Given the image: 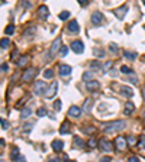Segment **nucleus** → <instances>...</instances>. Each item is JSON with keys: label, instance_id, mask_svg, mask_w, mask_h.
Masks as SVG:
<instances>
[{"label": "nucleus", "instance_id": "3", "mask_svg": "<svg viewBox=\"0 0 145 162\" xmlns=\"http://www.w3.org/2000/svg\"><path fill=\"white\" fill-rule=\"evenodd\" d=\"M38 74V69L36 68H26L22 74V80L23 81H29V80H34V77Z\"/></svg>", "mask_w": 145, "mask_h": 162}, {"label": "nucleus", "instance_id": "1", "mask_svg": "<svg viewBox=\"0 0 145 162\" xmlns=\"http://www.w3.org/2000/svg\"><path fill=\"white\" fill-rule=\"evenodd\" d=\"M126 126V122L124 120H115V122H110V123H105L103 125V132L105 133H115V132H119L125 129Z\"/></svg>", "mask_w": 145, "mask_h": 162}, {"label": "nucleus", "instance_id": "23", "mask_svg": "<svg viewBox=\"0 0 145 162\" xmlns=\"http://www.w3.org/2000/svg\"><path fill=\"white\" fill-rule=\"evenodd\" d=\"M91 106H93V103H91V100H90V99H87V100L84 101V106H83V109H84V111H90V110H91Z\"/></svg>", "mask_w": 145, "mask_h": 162}, {"label": "nucleus", "instance_id": "15", "mask_svg": "<svg viewBox=\"0 0 145 162\" xmlns=\"http://www.w3.org/2000/svg\"><path fill=\"white\" fill-rule=\"evenodd\" d=\"M51 146H52V149H54L55 152H61V151L64 149V142H62V141H52Z\"/></svg>", "mask_w": 145, "mask_h": 162}, {"label": "nucleus", "instance_id": "35", "mask_svg": "<svg viewBox=\"0 0 145 162\" xmlns=\"http://www.w3.org/2000/svg\"><path fill=\"white\" fill-rule=\"evenodd\" d=\"M52 75H54L52 69H45V71H44V77L45 78H52Z\"/></svg>", "mask_w": 145, "mask_h": 162}, {"label": "nucleus", "instance_id": "29", "mask_svg": "<svg viewBox=\"0 0 145 162\" xmlns=\"http://www.w3.org/2000/svg\"><path fill=\"white\" fill-rule=\"evenodd\" d=\"M28 59H29V57H22V58L17 61V67H23V65L28 62Z\"/></svg>", "mask_w": 145, "mask_h": 162}, {"label": "nucleus", "instance_id": "9", "mask_svg": "<svg viewBox=\"0 0 145 162\" xmlns=\"http://www.w3.org/2000/svg\"><path fill=\"white\" fill-rule=\"evenodd\" d=\"M80 114H81V109L77 107V106H71L68 109V116H70V117L77 119V117H80Z\"/></svg>", "mask_w": 145, "mask_h": 162}, {"label": "nucleus", "instance_id": "21", "mask_svg": "<svg viewBox=\"0 0 145 162\" xmlns=\"http://www.w3.org/2000/svg\"><path fill=\"white\" fill-rule=\"evenodd\" d=\"M29 116H31V109H29V107H25V109L22 110L20 117H22V119H26V117H29Z\"/></svg>", "mask_w": 145, "mask_h": 162}, {"label": "nucleus", "instance_id": "18", "mask_svg": "<svg viewBox=\"0 0 145 162\" xmlns=\"http://www.w3.org/2000/svg\"><path fill=\"white\" fill-rule=\"evenodd\" d=\"M48 15H50V12H48V7H46V6H41V7L38 9V16H39L41 19H46Z\"/></svg>", "mask_w": 145, "mask_h": 162}, {"label": "nucleus", "instance_id": "39", "mask_svg": "<svg viewBox=\"0 0 145 162\" xmlns=\"http://www.w3.org/2000/svg\"><path fill=\"white\" fill-rule=\"evenodd\" d=\"M90 148H96V145H97V142H96V139L94 137H90V141H89V143H87Z\"/></svg>", "mask_w": 145, "mask_h": 162}, {"label": "nucleus", "instance_id": "14", "mask_svg": "<svg viewBox=\"0 0 145 162\" xmlns=\"http://www.w3.org/2000/svg\"><path fill=\"white\" fill-rule=\"evenodd\" d=\"M134 111H135V106H134V103H132V101H128V103L125 104L124 114H126V116H131Z\"/></svg>", "mask_w": 145, "mask_h": 162}, {"label": "nucleus", "instance_id": "2", "mask_svg": "<svg viewBox=\"0 0 145 162\" xmlns=\"http://www.w3.org/2000/svg\"><path fill=\"white\" fill-rule=\"evenodd\" d=\"M45 91H46V84L44 81H36L34 85V93L36 96H45Z\"/></svg>", "mask_w": 145, "mask_h": 162}, {"label": "nucleus", "instance_id": "46", "mask_svg": "<svg viewBox=\"0 0 145 162\" xmlns=\"http://www.w3.org/2000/svg\"><path fill=\"white\" fill-rule=\"evenodd\" d=\"M129 161H131V162H139L138 156H131V158H129Z\"/></svg>", "mask_w": 145, "mask_h": 162}, {"label": "nucleus", "instance_id": "54", "mask_svg": "<svg viewBox=\"0 0 145 162\" xmlns=\"http://www.w3.org/2000/svg\"><path fill=\"white\" fill-rule=\"evenodd\" d=\"M144 97H145V91H144Z\"/></svg>", "mask_w": 145, "mask_h": 162}, {"label": "nucleus", "instance_id": "10", "mask_svg": "<svg viewBox=\"0 0 145 162\" xmlns=\"http://www.w3.org/2000/svg\"><path fill=\"white\" fill-rule=\"evenodd\" d=\"M99 146L103 152H110L112 151V143L107 141V139H100L99 141Z\"/></svg>", "mask_w": 145, "mask_h": 162}, {"label": "nucleus", "instance_id": "45", "mask_svg": "<svg viewBox=\"0 0 145 162\" xmlns=\"http://www.w3.org/2000/svg\"><path fill=\"white\" fill-rule=\"evenodd\" d=\"M2 127H3V129H7V127H9V123H7L5 119H2Z\"/></svg>", "mask_w": 145, "mask_h": 162}, {"label": "nucleus", "instance_id": "41", "mask_svg": "<svg viewBox=\"0 0 145 162\" xmlns=\"http://www.w3.org/2000/svg\"><path fill=\"white\" fill-rule=\"evenodd\" d=\"M54 109H55L57 111L61 110V100H55V101H54Z\"/></svg>", "mask_w": 145, "mask_h": 162}, {"label": "nucleus", "instance_id": "28", "mask_svg": "<svg viewBox=\"0 0 145 162\" xmlns=\"http://www.w3.org/2000/svg\"><path fill=\"white\" fill-rule=\"evenodd\" d=\"M138 148L142 151V149H145V136H141L139 137V141H138Z\"/></svg>", "mask_w": 145, "mask_h": 162}, {"label": "nucleus", "instance_id": "27", "mask_svg": "<svg viewBox=\"0 0 145 162\" xmlns=\"http://www.w3.org/2000/svg\"><path fill=\"white\" fill-rule=\"evenodd\" d=\"M70 15H71V13H70L68 10H64V12H61V13L58 15V17H60L61 20H65V19H68V17H70Z\"/></svg>", "mask_w": 145, "mask_h": 162}, {"label": "nucleus", "instance_id": "44", "mask_svg": "<svg viewBox=\"0 0 145 162\" xmlns=\"http://www.w3.org/2000/svg\"><path fill=\"white\" fill-rule=\"evenodd\" d=\"M2 71H3V73L9 71V65H7L6 62H3V64H2Z\"/></svg>", "mask_w": 145, "mask_h": 162}, {"label": "nucleus", "instance_id": "16", "mask_svg": "<svg viewBox=\"0 0 145 162\" xmlns=\"http://www.w3.org/2000/svg\"><path fill=\"white\" fill-rule=\"evenodd\" d=\"M71 71H72V69H71V67H70V65H61V67H60V75H61V77L70 75V74H71Z\"/></svg>", "mask_w": 145, "mask_h": 162}, {"label": "nucleus", "instance_id": "19", "mask_svg": "<svg viewBox=\"0 0 145 162\" xmlns=\"http://www.w3.org/2000/svg\"><path fill=\"white\" fill-rule=\"evenodd\" d=\"M10 159L12 161H25V158L23 156H20V153H19V149H13L12 151V153H10Z\"/></svg>", "mask_w": 145, "mask_h": 162}, {"label": "nucleus", "instance_id": "5", "mask_svg": "<svg viewBox=\"0 0 145 162\" xmlns=\"http://www.w3.org/2000/svg\"><path fill=\"white\" fill-rule=\"evenodd\" d=\"M128 145V141H126V137H122V136H117L115 139V146L117 151H124Z\"/></svg>", "mask_w": 145, "mask_h": 162}, {"label": "nucleus", "instance_id": "37", "mask_svg": "<svg viewBox=\"0 0 145 162\" xmlns=\"http://www.w3.org/2000/svg\"><path fill=\"white\" fill-rule=\"evenodd\" d=\"M91 77H93V74H91V73H84V74H83V80H84L86 83H87V81H90V80H91Z\"/></svg>", "mask_w": 145, "mask_h": 162}, {"label": "nucleus", "instance_id": "7", "mask_svg": "<svg viewBox=\"0 0 145 162\" xmlns=\"http://www.w3.org/2000/svg\"><path fill=\"white\" fill-rule=\"evenodd\" d=\"M71 49L76 54H81L84 51V45L81 41H74V42H71Z\"/></svg>", "mask_w": 145, "mask_h": 162}, {"label": "nucleus", "instance_id": "38", "mask_svg": "<svg viewBox=\"0 0 145 162\" xmlns=\"http://www.w3.org/2000/svg\"><path fill=\"white\" fill-rule=\"evenodd\" d=\"M81 130L84 133H94L96 132V127H81Z\"/></svg>", "mask_w": 145, "mask_h": 162}, {"label": "nucleus", "instance_id": "17", "mask_svg": "<svg viewBox=\"0 0 145 162\" xmlns=\"http://www.w3.org/2000/svg\"><path fill=\"white\" fill-rule=\"evenodd\" d=\"M68 31H70L71 33H77V32L80 31V26H79V23H77L76 20L70 22V23H68Z\"/></svg>", "mask_w": 145, "mask_h": 162}, {"label": "nucleus", "instance_id": "33", "mask_svg": "<svg viewBox=\"0 0 145 162\" xmlns=\"http://www.w3.org/2000/svg\"><path fill=\"white\" fill-rule=\"evenodd\" d=\"M9 45H10V41H9L7 38H3V39H2V49H6Z\"/></svg>", "mask_w": 145, "mask_h": 162}, {"label": "nucleus", "instance_id": "12", "mask_svg": "<svg viewBox=\"0 0 145 162\" xmlns=\"http://www.w3.org/2000/svg\"><path fill=\"white\" fill-rule=\"evenodd\" d=\"M120 94L122 96H125V97H128V99H131L132 96H134V90L131 88V87H128V85H122L120 87Z\"/></svg>", "mask_w": 145, "mask_h": 162}, {"label": "nucleus", "instance_id": "30", "mask_svg": "<svg viewBox=\"0 0 145 162\" xmlns=\"http://www.w3.org/2000/svg\"><path fill=\"white\" fill-rule=\"evenodd\" d=\"M93 54L97 57V58H102V57H105V51L103 49H93Z\"/></svg>", "mask_w": 145, "mask_h": 162}, {"label": "nucleus", "instance_id": "22", "mask_svg": "<svg viewBox=\"0 0 145 162\" xmlns=\"http://www.w3.org/2000/svg\"><path fill=\"white\" fill-rule=\"evenodd\" d=\"M124 55H125L128 59H131V61H134V59L136 58V52H131V51H125Z\"/></svg>", "mask_w": 145, "mask_h": 162}, {"label": "nucleus", "instance_id": "4", "mask_svg": "<svg viewBox=\"0 0 145 162\" xmlns=\"http://www.w3.org/2000/svg\"><path fill=\"white\" fill-rule=\"evenodd\" d=\"M60 48H61V36H58L54 42H52V45H51V48H50V58H54V55L57 54V51H60Z\"/></svg>", "mask_w": 145, "mask_h": 162}, {"label": "nucleus", "instance_id": "8", "mask_svg": "<svg viewBox=\"0 0 145 162\" xmlns=\"http://www.w3.org/2000/svg\"><path fill=\"white\" fill-rule=\"evenodd\" d=\"M102 20H103V15H102L100 12H94V13L91 15V23H93L94 26L102 25Z\"/></svg>", "mask_w": 145, "mask_h": 162}, {"label": "nucleus", "instance_id": "25", "mask_svg": "<svg viewBox=\"0 0 145 162\" xmlns=\"http://www.w3.org/2000/svg\"><path fill=\"white\" fill-rule=\"evenodd\" d=\"M120 73L122 74H132V68H129L126 65H122L120 67Z\"/></svg>", "mask_w": 145, "mask_h": 162}, {"label": "nucleus", "instance_id": "48", "mask_svg": "<svg viewBox=\"0 0 145 162\" xmlns=\"http://www.w3.org/2000/svg\"><path fill=\"white\" fill-rule=\"evenodd\" d=\"M16 55H17V49H15V51L12 52V59H16Z\"/></svg>", "mask_w": 145, "mask_h": 162}, {"label": "nucleus", "instance_id": "52", "mask_svg": "<svg viewBox=\"0 0 145 162\" xmlns=\"http://www.w3.org/2000/svg\"><path fill=\"white\" fill-rule=\"evenodd\" d=\"M144 119H145V110H144Z\"/></svg>", "mask_w": 145, "mask_h": 162}, {"label": "nucleus", "instance_id": "49", "mask_svg": "<svg viewBox=\"0 0 145 162\" xmlns=\"http://www.w3.org/2000/svg\"><path fill=\"white\" fill-rule=\"evenodd\" d=\"M23 126H25V127H23V130H31V125H23Z\"/></svg>", "mask_w": 145, "mask_h": 162}, {"label": "nucleus", "instance_id": "31", "mask_svg": "<svg viewBox=\"0 0 145 162\" xmlns=\"http://www.w3.org/2000/svg\"><path fill=\"white\" fill-rule=\"evenodd\" d=\"M74 146H79V148H83L84 146V142L81 141L80 137H74Z\"/></svg>", "mask_w": 145, "mask_h": 162}, {"label": "nucleus", "instance_id": "34", "mask_svg": "<svg viewBox=\"0 0 145 162\" xmlns=\"http://www.w3.org/2000/svg\"><path fill=\"white\" fill-rule=\"evenodd\" d=\"M36 114L39 116V117H44V116H46V110H45L44 107H39V109L36 110Z\"/></svg>", "mask_w": 145, "mask_h": 162}, {"label": "nucleus", "instance_id": "50", "mask_svg": "<svg viewBox=\"0 0 145 162\" xmlns=\"http://www.w3.org/2000/svg\"><path fill=\"white\" fill-rule=\"evenodd\" d=\"M100 161H102V162H109V161H110V158H107V156H105V158H102Z\"/></svg>", "mask_w": 145, "mask_h": 162}, {"label": "nucleus", "instance_id": "51", "mask_svg": "<svg viewBox=\"0 0 145 162\" xmlns=\"http://www.w3.org/2000/svg\"><path fill=\"white\" fill-rule=\"evenodd\" d=\"M142 61H144V62H145V55H144V57H142Z\"/></svg>", "mask_w": 145, "mask_h": 162}, {"label": "nucleus", "instance_id": "53", "mask_svg": "<svg viewBox=\"0 0 145 162\" xmlns=\"http://www.w3.org/2000/svg\"><path fill=\"white\" fill-rule=\"evenodd\" d=\"M142 3H144V5H145V0H142Z\"/></svg>", "mask_w": 145, "mask_h": 162}, {"label": "nucleus", "instance_id": "32", "mask_svg": "<svg viewBox=\"0 0 145 162\" xmlns=\"http://www.w3.org/2000/svg\"><path fill=\"white\" fill-rule=\"evenodd\" d=\"M13 32H15V26H13V25H7L6 29H5V33H6V35H12Z\"/></svg>", "mask_w": 145, "mask_h": 162}, {"label": "nucleus", "instance_id": "24", "mask_svg": "<svg viewBox=\"0 0 145 162\" xmlns=\"http://www.w3.org/2000/svg\"><path fill=\"white\" fill-rule=\"evenodd\" d=\"M126 141H128V145H129V146H135V145H138L136 139H135L134 136H126Z\"/></svg>", "mask_w": 145, "mask_h": 162}, {"label": "nucleus", "instance_id": "43", "mask_svg": "<svg viewBox=\"0 0 145 162\" xmlns=\"http://www.w3.org/2000/svg\"><path fill=\"white\" fill-rule=\"evenodd\" d=\"M109 48H110V51H112V52H116V51H117V45H116V43H110Z\"/></svg>", "mask_w": 145, "mask_h": 162}, {"label": "nucleus", "instance_id": "11", "mask_svg": "<svg viewBox=\"0 0 145 162\" xmlns=\"http://www.w3.org/2000/svg\"><path fill=\"white\" fill-rule=\"evenodd\" d=\"M57 85H58V84H57L55 81H54V83H52V84L50 85V88H48V91L45 93V97H46V99H52V97H54V96L57 94Z\"/></svg>", "mask_w": 145, "mask_h": 162}, {"label": "nucleus", "instance_id": "20", "mask_svg": "<svg viewBox=\"0 0 145 162\" xmlns=\"http://www.w3.org/2000/svg\"><path fill=\"white\" fill-rule=\"evenodd\" d=\"M70 125L67 123V122H64L62 125H61V127H60V133L61 135H64V133H70V127H68Z\"/></svg>", "mask_w": 145, "mask_h": 162}, {"label": "nucleus", "instance_id": "40", "mask_svg": "<svg viewBox=\"0 0 145 162\" xmlns=\"http://www.w3.org/2000/svg\"><path fill=\"white\" fill-rule=\"evenodd\" d=\"M90 67L96 69V68H100L102 65H100V62H99V61H91V62H90Z\"/></svg>", "mask_w": 145, "mask_h": 162}, {"label": "nucleus", "instance_id": "26", "mask_svg": "<svg viewBox=\"0 0 145 162\" xmlns=\"http://www.w3.org/2000/svg\"><path fill=\"white\" fill-rule=\"evenodd\" d=\"M67 54H68V46L61 45V48H60V57H65Z\"/></svg>", "mask_w": 145, "mask_h": 162}, {"label": "nucleus", "instance_id": "42", "mask_svg": "<svg viewBox=\"0 0 145 162\" xmlns=\"http://www.w3.org/2000/svg\"><path fill=\"white\" fill-rule=\"evenodd\" d=\"M110 67H112V61H107V62L103 65V73H107Z\"/></svg>", "mask_w": 145, "mask_h": 162}, {"label": "nucleus", "instance_id": "13", "mask_svg": "<svg viewBox=\"0 0 145 162\" xmlns=\"http://www.w3.org/2000/svg\"><path fill=\"white\" fill-rule=\"evenodd\" d=\"M86 87H87L89 91H96V90L100 88V84H99V81H96V80H90V81L86 83Z\"/></svg>", "mask_w": 145, "mask_h": 162}, {"label": "nucleus", "instance_id": "47", "mask_svg": "<svg viewBox=\"0 0 145 162\" xmlns=\"http://www.w3.org/2000/svg\"><path fill=\"white\" fill-rule=\"evenodd\" d=\"M79 3H80L81 6H86V5L89 3V0H79Z\"/></svg>", "mask_w": 145, "mask_h": 162}, {"label": "nucleus", "instance_id": "6", "mask_svg": "<svg viewBox=\"0 0 145 162\" xmlns=\"http://www.w3.org/2000/svg\"><path fill=\"white\" fill-rule=\"evenodd\" d=\"M126 12H128V6H126V5H124V6H120V7L115 9V10H113V15H115L119 20H122V19L125 17Z\"/></svg>", "mask_w": 145, "mask_h": 162}, {"label": "nucleus", "instance_id": "36", "mask_svg": "<svg viewBox=\"0 0 145 162\" xmlns=\"http://www.w3.org/2000/svg\"><path fill=\"white\" fill-rule=\"evenodd\" d=\"M35 32H36V28H34V26H32L31 29L25 31V35H26V36H29V35H31V36H34V33H35Z\"/></svg>", "mask_w": 145, "mask_h": 162}]
</instances>
